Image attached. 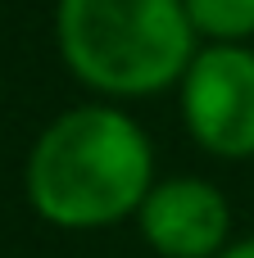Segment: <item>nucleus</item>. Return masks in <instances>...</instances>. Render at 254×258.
Returning a JSON list of instances; mask_svg holds the SVG:
<instances>
[{
  "label": "nucleus",
  "instance_id": "nucleus-5",
  "mask_svg": "<svg viewBox=\"0 0 254 258\" xmlns=\"http://www.w3.org/2000/svg\"><path fill=\"white\" fill-rule=\"evenodd\" d=\"M195 36L209 45H245L254 36V0H182Z\"/></svg>",
  "mask_w": 254,
  "mask_h": 258
},
{
  "label": "nucleus",
  "instance_id": "nucleus-3",
  "mask_svg": "<svg viewBox=\"0 0 254 258\" xmlns=\"http://www.w3.org/2000/svg\"><path fill=\"white\" fill-rule=\"evenodd\" d=\"M182 122L214 159H254V50L205 45L182 77Z\"/></svg>",
  "mask_w": 254,
  "mask_h": 258
},
{
  "label": "nucleus",
  "instance_id": "nucleus-2",
  "mask_svg": "<svg viewBox=\"0 0 254 258\" xmlns=\"http://www.w3.org/2000/svg\"><path fill=\"white\" fill-rule=\"evenodd\" d=\"M55 41L82 86L141 100L182 86L200 36L182 0H59Z\"/></svg>",
  "mask_w": 254,
  "mask_h": 258
},
{
  "label": "nucleus",
  "instance_id": "nucleus-4",
  "mask_svg": "<svg viewBox=\"0 0 254 258\" xmlns=\"http://www.w3.org/2000/svg\"><path fill=\"white\" fill-rule=\"evenodd\" d=\"M136 227L159 258H218L232 245L227 195L205 177L155 181V190L136 209Z\"/></svg>",
  "mask_w": 254,
  "mask_h": 258
},
{
  "label": "nucleus",
  "instance_id": "nucleus-1",
  "mask_svg": "<svg viewBox=\"0 0 254 258\" xmlns=\"http://www.w3.org/2000/svg\"><path fill=\"white\" fill-rule=\"evenodd\" d=\"M23 186L41 222L59 231H105L136 218L155 190V150L132 113L77 104L36 136Z\"/></svg>",
  "mask_w": 254,
  "mask_h": 258
},
{
  "label": "nucleus",
  "instance_id": "nucleus-6",
  "mask_svg": "<svg viewBox=\"0 0 254 258\" xmlns=\"http://www.w3.org/2000/svg\"><path fill=\"white\" fill-rule=\"evenodd\" d=\"M218 258H254V236H245V240H232V245H227Z\"/></svg>",
  "mask_w": 254,
  "mask_h": 258
}]
</instances>
